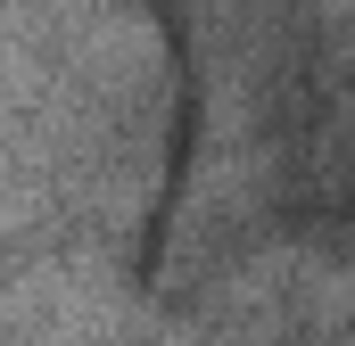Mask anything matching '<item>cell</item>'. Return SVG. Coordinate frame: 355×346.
Masks as SVG:
<instances>
[{
	"label": "cell",
	"mask_w": 355,
	"mask_h": 346,
	"mask_svg": "<svg viewBox=\"0 0 355 346\" xmlns=\"http://www.w3.org/2000/svg\"><path fill=\"white\" fill-rule=\"evenodd\" d=\"M91 8H107V0H8V25L17 33H42V25H75Z\"/></svg>",
	"instance_id": "obj_1"
},
{
	"label": "cell",
	"mask_w": 355,
	"mask_h": 346,
	"mask_svg": "<svg viewBox=\"0 0 355 346\" xmlns=\"http://www.w3.org/2000/svg\"><path fill=\"white\" fill-rule=\"evenodd\" d=\"M347 256H355V231H347Z\"/></svg>",
	"instance_id": "obj_2"
},
{
	"label": "cell",
	"mask_w": 355,
	"mask_h": 346,
	"mask_svg": "<svg viewBox=\"0 0 355 346\" xmlns=\"http://www.w3.org/2000/svg\"><path fill=\"white\" fill-rule=\"evenodd\" d=\"M339 346H355V338H339Z\"/></svg>",
	"instance_id": "obj_3"
}]
</instances>
